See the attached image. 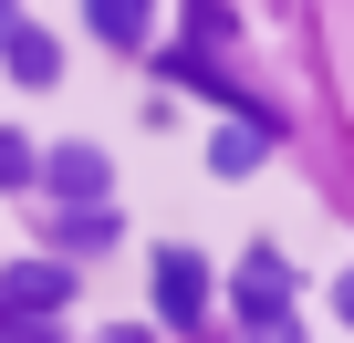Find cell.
<instances>
[{"mask_svg":"<svg viewBox=\"0 0 354 343\" xmlns=\"http://www.w3.org/2000/svg\"><path fill=\"white\" fill-rule=\"evenodd\" d=\"M230 302H240V322H250V333H271V343H281V333H292V260H281V250L261 239V250L240 260Z\"/></svg>","mask_w":354,"mask_h":343,"instance_id":"6da1fadb","label":"cell"},{"mask_svg":"<svg viewBox=\"0 0 354 343\" xmlns=\"http://www.w3.org/2000/svg\"><path fill=\"white\" fill-rule=\"evenodd\" d=\"M63 302H73V271H53V260H21V271H0V312L42 322V312H63Z\"/></svg>","mask_w":354,"mask_h":343,"instance_id":"7a4b0ae2","label":"cell"},{"mask_svg":"<svg viewBox=\"0 0 354 343\" xmlns=\"http://www.w3.org/2000/svg\"><path fill=\"white\" fill-rule=\"evenodd\" d=\"M156 312L198 333V312H209V271H198L188 250H167V260H156Z\"/></svg>","mask_w":354,"mask_h":343,"instance_id":"3957f363","label":"cell"},{"mask_svg":"<svg viewBox=\"0 0 354 343\" xmlns=\"http://www.w3.org/2000/svg\"><path fill=\"white\" fill-rule=\"evenodd\" d=\"M42 177H53L63 208H94V198H104V156H94V146H53V156H42Z\"/></svg>","mask_w":354,"mask_h":343,"instance_id":"277c9868","label":"cell"},{"mask_svg":"<svg viewBox=\"0 0 354 343\" xmlns=\"http://www.w3.org/2000/svg\"><path fill=\"white\" fill-rule=\"evenodd\" d=\"M261 156H271V125H261V115H240V125L209 135V166H219V177H250Z\"/></svg>","mask_w":354,"mask_h":343,"instance_id":"5b68a950","label":"cell"},{"mask_svg":"<svg viewBox=\"0 0 354 343\" xmlns=\"http://www.w3.org/2000/svg\"><path fill=\"white\" fill-rule=\"evenodd\" d=\"M0 52H11V73H21V84H63V42H53V32H32V21L0 32Z\"/></svg>","mask_w":354,"mask_h":343,"instance_id":"8992f818","label":"cell"},{"mask_svg":"<svg viewBox=\"0 0 354 343\" xmlns=\"http://www.w3.org/2000/svg\"><path fill=\"white\" fill-rule=\"evenodd\" d=\"M84 21H94L104 42H125V52H136V42H146V21H156V0H84Z\"/></svg>","mask_w":354,"mask_h":343,"instance_id":"52a82bcc","label":"cell"},{"mask_svg":"<svg viewBox=\"0 0 354 343\" xmlns=\"http://www.w3.org/2000/svg\"><path fill=\"white\" fill-rule=\"evenodd\" d=\"M53 239H73V250H104V239H115V219H104V198H94V208H63V229H53Z\"/></svg>","mask_w":354,"mask_h":343,"instance_id":"ba28073f","label":"cell"},{"mask_svg":"<svg viewBox=\"0 0 354 343\" xmlns=\"http://www.w3.org/2000/svg\"><path fill=\"white\" fill-rule=\"evenodd\" d=\"M32 177H42V156H32L21 135H0V188H32Z\"/></svg>","mask_w":354,"mask_h":343,"instance_id":"9c48e42d","label":"cell"},{"mask_svg":"<svg viewBox=\"0 0 354 343\" xmlns=\"http://www.w3.org/2000/svg\"><path fill=\"white\" fill-rule=\"evenodd\" d=\"M333 312H344V322H354V271H344V281H333Z\"/></svg>","mask_w":354,"mask_h":343,"instance_id":"30bf717a","label":"cell"},{"mask_svg":"<svg viewBox=\"0 0 354 343\" xmlns=\"http://www.w3.org/2000/svg\"><path fill=\"white\" fill-rule=\"evenodd\" d=\"M0 32H11V0H0Z\"/></svg>","mask_w":354,"mask_h":343,"instance_id":"8fae6325","label":"cell"},{"mask_svg":"<svg viewBox=\"0 0 354 343\" xmlns=\"http://www.w3.org/2000/svg\"><path fill=\"white\" fill-rule=\"evenodd\" d=\"M115 343H146V333H115Z\"/></svg>","mask_w":354,"mask_h":343,"instance_id":"7c38bea8","label":"cell"}]
</instances>
